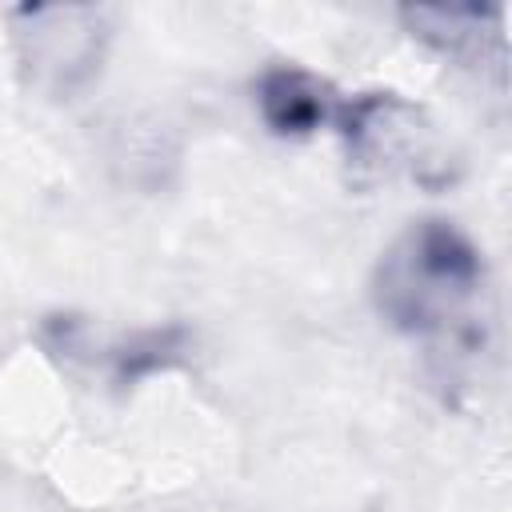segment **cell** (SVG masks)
I'll return each instance as SVG.
<instances>
[{
    "label": "cell",
    "instance_id": "cell-1",
    "mask_svg": "<svg viewBox=\"0 0 512 512\" xmlns=\"http://www.w3.org/2000/svg\"><path fill=\"white\" fill-rule=\"evenodd\" d=\"M372 304L396 332L424 340L444 368H460L488 336L484 252L452 220H416L380 252Z\"/></svg>",
    "mask_w": 512,
    "mask_h": 512
},
{
    "label": "cell",
    "instance_id": "cell-2",
    "mask_svg": "<svg viewBox=\"0 0 512 512\" xmlns=\"http://www.w3.org/2000/svg\"><path fill=\"white\" fill-rule=\"evenodd\" d=\"M336 124L352 172L372 184L408 180L420 188H444L456 176V160L432 116L396 92H364L340 104Z\"/></svg>",
    "mask_w": 512,
    "mask_h": 512
},
{
    "label": "cell",
    "instance_id": "cell-5",
    "mask_svg": "<svg viewBox=\"0 0 512 512\" xmlns=\"http://www.w3.org/2000/svg\"><path fill=\"white\" fill-rule=\"evenodd\" d=\"M256 108L260 120L276 136H308L320 124L336 120L340 104L336 92L300 64H272L256 80Z\"/></svg>",
    "mask_w": 512,
    "mask_h": 512
},
{
    "label": "cell",
    "instance_id": "cell-3",
    "mask_svg": "<svg viewBox=\"0 0 512 512\" xmlns=\"http://www.w3.org/2000/svg\"><path fill=\"white\" fill-rule=\"evenodd\" d=\"M12 56L28 88L68 100L100 76L112 20L100 4H24L8 16Z\"/></svg>",
    "mask_w": 512,
    "mask_h": 512
},
{
    "label": "cell",
    "instance_id": "cell-4",
    "mask_svg": "<svg viewBox=\"0 0 512 512\" xmlns=\"http://www.w3.org/2000/svg\"><path fill=\"white\" fill-rule=\"evenodd\" d=\"M400 20L436 56L468 64V68H480V72L488 68V72L504 76L508 44H504V12L500 8H432V4H416V8H400Z\"/></svg>",
    "mask_w": 512,
    "mask_h": 512
}]
</instances>
